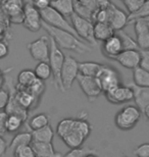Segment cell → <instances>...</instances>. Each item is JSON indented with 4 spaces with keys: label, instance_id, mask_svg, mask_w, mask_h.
<instances>
[{
    "label": "cell",
    "instance_id": "6da1fadb",
    "mask_svg": "<svg viewBox=\"0 0 149 157\" xmlns=\"http://www.w3.org/2000/svg\"><path fill=\"white\" fill-rule=\"evenodd\" d=\"M91 131V124L82 117L62 118L56 125V135L71 149L83 146Z\"/></svg>",
    "mask_w": 149,
    "mask_h": 157
},
{
    "label": "cell",
    "instance_id": "836d02e7",
    "mask_svg": "<svg viewBox=\"0 0 149 157\" xmlns=\"http://www.w3.org/2000/svg\"><path fill=\"white\" fill-rule=\"evenodd\" d=\"M95 151L93 149L89 148L87 146H82L78 147V148H73L63 155V157H86L87 155H89L90 153H94Z\"/></svg>",
    "mask_w": 149,
    "mask_h": 157
},
{
    "label": "cell",
    "instance_id": "d4e9b609",
    "mask_svg": "<svg viewBox=\"0 0 149 157\" xmlns=\"http://www.w3.org/2000/svg\"><path fill=\"white\" fill-rule=\"evenodd\" d=\"M133 83L139 87L149 88V71L143 67H138L133 70Z\"/></svg>",
    "mask_w": 149,
    "mask_h": 157
},
{
    "label": "cell",
    "instance_id": "f35d334b",
    "mask_svg": "<svg viewBox=\"0 0 149 157\" xmlns=\"http://www.w3.org/2000/svg\"><path fill=\"white\" fill-rule=\"evenodd\" d=\"M8 113L5 110H0V135L6 133V121Z\"/></svg>",
    "mask_w": 149,
    "mask_h": 157
},
{
    "label": "cell",
    "instance_id": "5b68a950",
    "mask_svg": "<svg viewBox=\"0 0 149 157\" xmlns=\"http://www.w3.org/2000/svg\"><path fill=\"white\" fill-rule=\"evenodd\" d=\"M72 25L74 27V29L77 33L78 37L81 40L86 41L87 43L95 45L97 41L95 40L94 37V23L92 21L87 20L80 17V15L73 13L71 17Z\"/></svg>",
    "mask_w": 149,
    "mask_h": 157
},
{
    "label": "cell",
    "instance_id": "277c9868",
    "mask_svg": "<svg viewBox=\"0 0 149 157\" xmlns=\"http://www.w3.org/2000/svg\"><path fill=\"white\" fill-rule=\"evenodd\" d=\"M142 112L136 105H127L116 113L115 124L120 130L130 131L140 121Z\"/></svg>",
    "mask_w": 149,
    "mask_h": 157
},
{
    "label": "cell",
    "instance_id": "8d00e7d4",
    "mask_svg": "<svg viewBox=\"0 0 149 157\" xmlns=\"http://www.w3.org/2000/svg\"><path fill=\"white\" fill-rule=\"evenodd\" d=\"M136 157H149V143H143L134 150Z\"/></svg>",
    "mask_w": 149,
    "mask_h": 157
},
{
    "label": "cell",
    "instance_id": "681fc988",
    "mask_svg": "<svg viewBox=\"0 0 149 157\" xmlns=\"http://www.w3.org/2000/svg\"><path fill=\"white\" fill-rule=\"evenodd\" d=\"M86 157H98L96 154H95V153H90V154L89 155H87Z\"/></svg>",
    "mask_w": 149,
    "mask_h": 157
},
{
    "label": "cell",
    "instance_id": "5bb4252c",
    "mask_svg": "<svg viewBox=\"0 0 149 157\" xmlns=\"http://www.w3.org/2000/svg\"><path fill=\"white\" fill-rule=\"evenodd\" d=\"M115 60H116L122 67L134 70V68L140 67L141 62V52L140 50H123L120 54L116 56Z\"/></svg>",
    "mask_w": 149,
    "mask_h": 157
},
{
    "label": "cell",
    "instance_id": "ee69618b",
    "mask_svg": "<svg viewBox=\"0 0 149 157\" xmlns=\"http://www.w3.org/2000/svg\"><path fill=\"white\" fill-rule=\"evenodd\" d=\"M8 149V144L6 142V140L0 135V157H3Z\"/></svg>",
    "mask_w": 149,
    "mask_h": 157
},
{
    "label": "cell",
    "instance_id": "f1b7e54d",
    "mask_svg": "<svg viewBox=\"0 0 149 157\" xmlns=\"http://www.w3.org/2000/svg\"><path fill=\"white\" fill-rule=\"evenodd\" d=\"M25 119L17 114H8L6 121V132L8 133H15L23 127L25 124Z\"/></svg>",
    "mask_w": 149,
    "mask_h": 157
},
{
    "label": "cell",
    "instance_id": "e0dca14e",
    "mask_svg": "<svg viewBox=\"0 0 149 157\" xmlns=\"http://www.w3.org/2000/svg\"><path fill=\"white\" fill-rule=\"evenodd\" d=\"M124 50V46L122 40L119 37L118 34H115L110 38L102 42V53L104 56H106L109 59H116L120 52Z\"/></svg>",
    "mask_w": 149,
    "mask_h": 157
},
{
    "label": "cell",
    "instance_id": "2e32d148",
    "mask_svg": "<svg viewBox=\"0 0 149 157\" xmlns=\"http://www.w3.org/2000/svg\"><path fill=\"white\" fill-rule=\"evenodd\" d=\"M136 41L140 50L149 49V25L145 18L135 21L134 23Z\"/></svg>",
    "mask_w": 149,
    "mask_h": 157
},
{
    "label": "cell",
    "instance_id": "816d5d0a",
    "mask_svg": "<svg viewBox=\"0 0 149 157\" xmlns=\"http://www.w3.org/2000/svg\"><path fill=\"white\" fill-rule=\"evenodd\" d=\"M123 157H129V156H123Z\"/></svg>",
    "mask_w": 149,
    "mask_h": 157
},
{
    "label": "cell",
    "instance_id": "83f0119b",
    "mask_svg": "<svg viewBox=\"0 0 149 157\" xmlns=\"http://www.w3.org/2000/svg\"><path fill=\"white\" fill-rule=\"evenodd\" d=\"M34 71L37 78L41 81H46L52 77V70L48 61L39 62L34 68Z\"/></svg>",
    "mask_w": 149,
    "mask_h": 157
},
{
    "label": "cell",
    "instance_id": "bcb514c9",
    "mask_svg": "<svg viewBox=\"0 0 149 157\" xmlns=\"http://www.w3.org/2000/svg\"><path fill=\"white\" fill-rule=\"evenodd\" d=\"M6 83V78H5V73L0 68V89H2L4 84Z\"/></svg>",
    "mask_w": 149,
    "mask_h": 157
},
{
    "label": "cell",
    "instance_id": "7c38bea8",
    "mask_svg": "<svg viewBox=\"0 0 149 157\" xmlns=\"http://www.w3.org/2000/svg\"><path fill=\"white\" fill-rule=\"evenodd\" d=\"M107 101L112 104H123V103L130 102L134 100V91L131 87L119 85L108 92L104 93Z\"/></svg>",
    "mask_w": 149,
    "mask_h": 157
},
{
    "label": "cell",
    "instance_id": "b9f144b4",
    "mask_svg": "<svg viewBox=\"0 0 149 157\" xmlns=\"http://www.w3.org/2000/svg\"><path fill=\"white\" fill-rule=\"evenodd\" d=\"M9 31H10V27L0 21V40H6V38H9L10 37Z\"/></svg>",
    "mask_w": 149,
    "mask_h": 157
},
{
    "label": "cell",
    "instance_id": "30bf717a",
    "mask_svg": "<svg viewBox=\"0 0 149 157\" xmlns=\"http://www.w3.org/2000/svg\"><path fill=\"white\" fill-rule=\"evenodd\" d=\"M79 71V62L73 56H65V63H63L61 71V83L63 89H71L75 81H77Z\"/></svg>",
    "mask_w": 149,
    "mask_h": 157
},
{
    "label": "cell",
    "instance_id": "4dcf8cb0",
    "mask_svg": "<svg viewBox=\"0 0 149 157\" xmlns=\"http://www.w3.org/2000/svg\"><path fill=\"white\" fill-rule=\"evenodd\" d=\"M147 17H149V0H146L144 4L142 5L137 11L129 14L128 24H133L135 21L140 20V18H146Z\"/></svg>",
    "mask_w": 149,
    "mask_h": 157
},
{
    "label": "cell",
    "instance_id": "c3c4849f",
    "mask_svg": "<svg viewBox=\"0 0 149 157\" xmlns=\"http://www.w3.org/2000/svg\"><path fill=\"white\" fill-rule=\"evenodd\" d=\"M6 1H7V0H0V7H2L3 4H4Z\"/></svg>",
    "mask_w": 149,
    "mask_h": 157
},
{
    "label": "cell",
    "instance_id": "4fadbf2b",
    "mask_svg": "<svg viewBox=\"0 0 149 157\" xmlns=\"http://www.w3.org/2000/svg\"><path fill=\"white\" fill-rule=\"evenodd\" d=\"M24 7L25 0H7L2 6L11 24H23Z\"/></svg>",
    "mask_w": 149,
    "mask_h": 157
},
{
    "label": "cell",
    "instance_id": "f907efd6",
    "mask_svg": "<svg viewBox=\"0 0 149 157\" xmlns=\"http://www.w3.org/2000/svg\"><path fill=\"white\" fill-rule=\"evenodd\" d=\"M145 20H146V21H147V24L149 25V17H147L146 18H145Z\"/></svg>",
    "mask_w": 149,
    "mask_h": 157
},
{
    "label": "cell",
    "instance_id": "8fae6325",
    "mask_svg": "<svg viewBox=\"0 0 149 157\" xmlns=\"http://www.w3.org/2000/svg\"><path fill=\"white\" fill-rule=\"evenodd\" d=\"M77 82L81 88V90L83 91L85 96L87 97V99L89 100L90 102L96 101L98 99V97L102 93V90H101L96 78L79 75L77 78Z\"/></svg>",
    "mask_w": 149,
    "mask_h": 157
},
{
    "label": "cell",
    "instance_id": "7402d4cb",
    "mask_svg": "<svg viewBox=\"0 0 149 157\" xmlns=\"http://www.w3.org/2000/svg\"><path fill=\"white\" fill-rule=\"evenodd\" d=\"M50 6L66 18H71L73 13H75L74 0H52Z\"/></svg>",
    "mask_w": 149,
    "mask_h": 157
},
{
    "label": "cell",
    "instance_id": "1f68e13d",
    "mask_svg": "<svg viewBox=\"0 0 149 157\" xmlns=\"http://www.w3.org/2000/svg\"><path fill=\"white\" fill-rule=\"evenodd\" d=\"M14 157H37L32 145H22L12 151Z\"/></svg>",
    "mask_w": 149,
    "mask_h": 157
},
{
    "label": "cell",
    "instance_id": "e575fe53",
    "mask_svg": "<svg viewBox=\"0 0 149 157\" xmlns=\"http://www.w3.org/2000/svg\"><path fill=\"white\" fill-rule=\"evenodd\" d=\"M124 5L126 6L127 10H128L129 14L133 13V12L137 11L142 5L144 4L146 0H122Z\"/></svg>",
    "mask_w": 149,
    "mask_h": 157
},
{
    "label": "cell",
    "instance_id": "9c48e42d",
    "mask_svg": "<svg viewBox=\"0 0 149 157\" xmlns=\"http://www.w3.org/2000/svg\"><path fill=\"white\" fill-rule=\"evenodd\" d=\"M32 58L38 62L48 61L50 55V38L41 36L37 40L32 41L27 45Z\"/></svg>",
    "mask_w": 149,
    "mask_h": 157
},
{
    "label": "cell",
    "instance_id": "484cf974",
    "mask_svg": "<svg viewBox=\"0 0 149 157\" xmlns=\"http://www.w3.org/2000/svg\"><path fill=\"white\" fill-rule=\"evenodd\" d=\"M36 75L32 70H23L18 75V86L23 88H29L36 81Z\"/></svg>",
    "mask_w": 149,
    "mask_h": 157
},
{
    "label": "cell",
    "instance_id": "ba28073f",
    "mask_svg": "<svg viewBox=\"0 0 149 157\" xmlns=\"http://www.w3.org/2000/svg\"><path fill=\"white\" fill-rule=\"evenodd\" d=\"M42 23L41 11L33 4L32 0H25L24 27L31 32H38L42 28Z\"/></svg>",
    "mask_w": 149,
    "mask_h": 157
},
{
    "label": "cell",
    "instance_id": "d6986e66",
    "mask_svg": "<svg viewBox=\"0 0 149 157\" xmlns=\"http://www.w3.org/2000/svg\"><path fill=\"white\" fill-rule=\"evenodd\" d=\"M31 145L37 157H63V154L54 149L52 143L32 142Z\"/></svg>",
    "mask_w": 149,
    "mask_h": 157
},
{
    "label": "cell",
    "instance_id": "74e56055",
    "mask_svg": "<svg viewBox=\"0 0 149 157\" xmlns=\"http://www.w3.org/2000/svg\"><path fill=\"white\" fill-rule=\"evenodd\" d=\"M141 52V62L140 67H143L144 70L149 71V49L146 50H140Z\"/></svg>",
    "mask_w": 149,
    "mask_h": 157
},
{
    "label": "cell",
    "instance_id": "ac0fdd59",
    "mask_svg": "<svg viewBox=\"0 0 149 157\" xmlns=\"http://www.w3.org/2000/svg\"><path fill=\"white\" fill-rule=\"evenodd\" d=\"M129 86L134 91V101L136 106L140 109L141 112L149 104V88L148 87H139L134 83H130Z\"/></svg>",
    "mask_w": 149,
    "mask_h": 157
},
{
    "label": "cell",
    "instance_id": "60d3db41",
    "mask_svg": "<svg viewBox=\"0 0 149 157\" xmlns=\"http://www.w3.org/2000/svg\"><path fill=\"white\" fill-rule=\"evenodd\" d=\"M9 53L8 42L6 40H0V59L6 57Z\"/></svg>",
    "mask_w": 149,
    "mask_h": 157
},
{
    "label": "cell",
    "instance_id": "7bdbcfd3",
    "mask_svg": "<svg viewBox=\"0 0 149 157\" xmlns=\"http://www.w3.org/2000/svg\"><path fill=\"white\" fill-rule=\"evenodd\" d=\"M79 3H81L82 5L86 6L92 10L93 12H95L97 10V4H96V0H77Z\"/></svg>",
    "mask_w": 149,
    "mask_h": 157
},
{
    "label": "cell",
    "instance_id": "7dc6e473",
    "mask_svg": "<svg viewBox=\"0 0 149 157\" xmlns=\"http://www.w3.org/2000/svg\"><path fill=\"white\" fill-rule=\"evenodd\" d=\"M142 113L144 114V117H146L147 119H149V104L144 108V110L142 111Z\"/></svg>",
    "mask_w": 149,
    "mask_h": 157
},
{
    "label": "cell",
    "instance_id": "d590c367",
    "mask_svg": "<svg viewBox=\"0 0 149 157\" xmlns=\"http://www.w3.org/2000/svg\"><path fill=\"white\" fill-rule=\"evenodd\" d=\"M9 97L10 94L8 90H5L4 88L0 89V110H5L9 101Z\"/></svg>",
    "mask_w": 149,
    "mask_h": 157
},
{
    "label": "cell",
    "instance_id": "9a60e30c",
    "mask_svg": "<svg viewBox=\"0 0 149 157\" xmlns=\"http://www.w3.org/2000/svg\"><path fill=\"white\" fill-rule=\"evenodd\" d=\"M108 24L116 32L123 30L127 25H129L128 17L129 15L126 14V12L116 7L115 4H110L108 7Z\"/></svg>",
    "mask_w": 149,
    "mask_h": 157
},
{
    "label": "cell",
    "instance_id": "f6af8a7d",
    "mask_svg": "<svg viewBox=\"0 0 149 157\" xmlns=\"http://www.w3.org/2000/svg\"><path fill=\"white\" fill-rule=\"evenodd\" d=\"M96 4H97V10L99 9H106L108 8L112 2L110 0H96Z\"/></svg>",
    "mask_w": 149,
    "mask_h": 157
},
{
    "label": "cell",
    "instance_id": "3957f363",
    "mask_svg": "<svg viewBox=\"0 0 149 157\" xmlns=\"http://www.w3.org/2000/svg\"><path fill=\"white\" fill-rule=\"evenodd\" d=\"M50 38V55H49V64L52 70V78L55 88H57L61 92H65L62 83H61V71L63 63H65V56L63 54L61 48L56 44V42L51 37Z\"/></svg>",
    "mask_w": 149,
    "mask_h": 157
},
{
    "label": "cell",
    "instance_id": "cb8c5ba5",
    "mask_svg": "<svg viewBox=\"0 0 149 157\" xmlns=\"http://www.w3.org/2000/svg\"><path fill=\"white\" fill-rule=\"evenodd\" d=\"M32 142H33L32 132H22V133L15 134V136L12 138L11 142L8 145V149L14 151L17 147L22 145H31Z\"/></svg>",
    "mask_w": 149,
    "mask_h": 157
},
{
    "label": "cell",
    "instance_id": "ffe728a7",
    "mask_svg": "<svg viewBox=\"0 0 149 157\" xmlns=\"http://www.w3.org/2000/svg\"><path fill=\"white\" fill-rule=\"evenodd\" d=\"M116 34V31L107 23H94V37L96 41L104 42Z\"/></svg>",
    "mask_w": 149,
    "mask_h": 157
},
{
    "label": "cell",
    "instance_id": "ab89813d",
    "mask_svg": "<svg viewBox=\"0 0 149 157\" xmlns=\"http://www.w3.org/2000/svg\"><path fill=\"white\" fill-rule=\"evenodd\" d=\"M51 1L52 0H32L33 4L36 6V7L39 9L40 11L44 10V9L48 8L50 5H51Z\"/></svg>",
    "mask_w": 149,
    "mask_h": 157
},
{
    "label": "cell",
    "instance_id": "52a82bcc",
    "mask_svg": "<svg viewBox=\"0 0 149 157\" xmlns=\"http://www.w3.org/2000/svg\"><path fill=\"white\" fill-rule=\"evenodd\" d=\"M96 80L103 93L108 92L113 88L120 85V75L116 70L105 64H102L99 73L96 76Z\"/></svg>",
    "mask_w": 149,
    "mask_h": 157
},
{
    "label": "cell",
    "instance_id": "d6a6232c",
    "mask_svg": "<svg viewBox=\"0 0 149 157\" xmlns=\"http://www.w3.org/2000/svg\"><path fill=\"white\" fill-rule=\"evenodd\" d=\"M27 89L29 90L30 92L34 95L35 98L39 101L41 96H42V94L44 93V90H45L44 81H41V80H39V78H36V81H35L29 88H27Z\"/></svg>",
    "mask_w": 149,
    "mask_h": 157
},
{
    "label": "cell",
    "instance_id": "44dd1931",
    "mask_svg": "<svg viewBox=\"0 0 149 157\" xmlns=\"http://www.w3.org/2000/svg\"><path fill=\"white\" fill-rule=\"evenodd\" d=\"M55 132L50 124L46 125L42 128L36 131H32V137L33 142H41V143H52L54 139Z\"/></svg>",
    "mask_w": 149,
    "mask_h": 157
},
{
    "label": "cell",
    "instance_id": "f546056e",
    "mask_svg": "<svg viewBox=\"0 0 149 157\" xmlns=\"http://www.w3.org/2000/svg\"><path fill=\"white\" fill-rule=\"evenodd\" d=\"M119 35V37L122 40L123 46H124V50H131V49H135V50H139V46L137 44V41L134 38H132L129 34H127L124 30H120L116 32Z\"/></svg>",
    "mask_w": 149,
    "mask_h": 157
},
{
    "label": "cell",
    "instance_id": "8992f818",
    "mask_svg": "<svg viewBox=\"0 0 149 157\" xmlns=\"http://www.w3.org/2000/svg\"><path fill=\"white\" fill-rule=\"evenodd\" d=\"M41 17H42V21L44 23L49 25V26L56 28V29L68 31V32L78 36L74 29V27H73V25L66 20V17H63L58 11H56L51 6H49L48 8L41 11Z\"/></svg>",
    "mask_w": 149,
    "mask_h": 157
},
{
    "label": "cell",
    "instance_id": "f5cc1de1",
    "mask_svg": "<svg viewBox=\"0 0 149 157\" xmlns=\"http://www.w3.org/2000/svg\"><path fill=\"white\" fill-rule=\"evenodd\" d=\"M106 157H107V156H106Z\"/></svg>",
    "mask_w": 149,
    "mask_h": 157
},
{
    "label": "cell",
    "instance_id": "4316f807",
    "mask_svg": "<svg viewBox=\"0 0 149 157\" xmlns=\"http://www.w3.org/2000/svg\"><path fill=\"white\" fill-rule=\"evenodd\" d=\"M49 115L46 113H37L29 121V128L31 131H36L49 124Z\"/></svg>",
    "mask_w": 149,
    "mask_h": 157
},
{
    "label": "cell",
    "instance_id": "603a6c76",
    "mask_svg": "<svg viewBox=\"0 0 149 157\" xmlns=\"http://www.w3.org/2000/svg\"><path fill=\"white\" fill-rule=\"evenodd\" d=\"M101 67H102V64L98 63V62L84 61L79 63V71H80V75H82V76L96 78Z\"/></svg>",
    "mask_w": 149,
    "mask_h": 157
},
{
    "label": "cell",
    "instance_id": "7a4b0ae2",
    "mask_svg": "<svg viewBox=\"0 0 149 157\" xmlns=\"http://www.w3.org/2000/svg\"><path fill=\"white\" fill-rule=\"evenodd\" d=\"M42 28L47 31L49 36L55 41L56 44L61 49L69 50V51L80 53V54H85L92 50L91 47L88 46V44L85 43L83 40H81L78 36L68 32V31L56 29V28L45 24L44 21L42 23Z\"/></svg>",
    "mask_w": 149,
    "mask_h": 157
}]
</instances>
